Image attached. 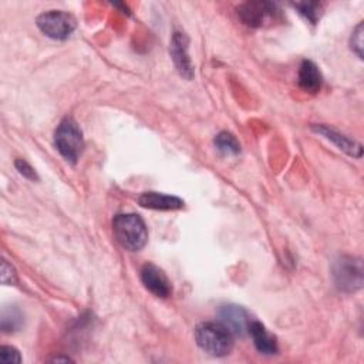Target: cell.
<instances>
[{
	"label": "cell",
	"instance_id": "14",
	"mask_svg": "<svg viewBox=\"0 0 364 364\" xmlns=\"http://www.w3.org/2000/svg\"><path fill=\"white\" fill-rule=\"evenodd\" d=\"M215 146L223 152V154H228V155H237L240 152V144L239 141L228 131H222L219 132L215 139Z\"/></svg>",
	"mask_w": 364,
	"mask_h": 364
},
{
	"label": "cell",
	"instance_id": "13",
	"mask_svg": "<svg viewBox=\"0 0 364 364\" xmlns=\"http://www.w3.org/2000/svg\"><path fill=\"white\" fill-rule=\"evenodd\" d=\"M323 77L318 67L310 61L304 60L299 70V85L307 92H317L321 88Z\"/></svg>",
	"mask_w": 364,
	"mask_h": 364
},
{
	"label": "cell",
	"instance_id": "20",
	"mask_svg": "<svg viewBox=\"0 0 364 364\" xmlns=\"http://www.w3.org/2000/svg\"><path fill=\"white\" fill-rule=\"evenodd\" d=\"M16 168H17V171L24 176V178H27V179H37V175H36V171L33 169V166L28 164V162H26L24 159H17L16 161Z\"/></svg>",
	"mask_w": 364,
	"mask_h": 364
},
{
	"label": "cell",
	"instance_id": "1",
	"mask_svg": "<svg viewBox=\"0 0 364 364\" xmlns=\"http://www.w3.org/2000/svg\"><path fill=\"white\" fill-rule=\"evenodd\" d=\"M199 348L213 357L228 355L233 348V334L220 321L199 323L195 328Z\"/></svg>",
	"mask_w": 364,
	"mask_h": 364
},
{
	"label": "cell",
	"instance_id": "21",
	"mask_svg": "<svg viewBox=\"0 0 364 364\" xmlns=\"http://www.w3.org/2000/svg\"><path fill=\"white\" fill-rule=\"evenodd\" d=\"M53 361H57V363L58 361H71V358H68V357H64V358L63 357H55Z\"/></svg>",
	"mask_w": 364,
	"mask_h": 364
},
{
	"label": "cell",
	"instance_id": "8",
	"mask_svg": "<svg viewBox=\"0 0 364 364\" xmlns=\"http://www.w3.org/2000/svg\"><path fill=\"white\" fill-rule=\"evenodd\" d=\"M218 316H219V321L233 336L245 337L246 334H249V326H250L252 320L243 307L236 306V304L222 306Z\"/></svg>",
	"mask_w": 364,
	"mask_h": 364
},
{
	"label": "cell",
	"instance_id": "18",
	"mask_svg": "<svg viewBox=\"0 0 364 364\" xmlns=\"http://www.w3.org/2000/svg\"><path fill=\"white\" fill-rule=\"evenodd\" d=\"M363 23H360L357 27H355V30L353 31V36H351V40H350V44H351V50L360 57V58H363V44H364V41H363Z\"/></svg>",
	"mask_w": 364,
	"mask_h": 364
},
{
	"label": "cell",
	"instance_id": "9",
	"mask_svg": "<svg viewBox=\"0 0 364 364\" xmlns=\"http://www.w3.org/2000/svg\"><path fill=\"white\" fill-rule=\"evenodd\" d=\"M141 280L148 291H151L154 296L165 299L171 294L172 286L168 280L166 274L155 264L146 263L141 270Z\"/></svg>",
	"mask_w": 364,
	"mask_h": 364
},
{
	"label": "cell",
	"instance_id": "7",
	"mask_svg": "<svg viewBox=\"0 0 364 364\" xmlns=\"http://www.w3.org/2000/svg\"><path fill=\"white\" fill-rule=\"evenodd\" d=\"M189 47V38L183 31H175L171 40L169 53L172 57V61L178 70V73L186 78L192 80L193 77V65L188 53Z\"/></svg>",
	"mask_w": 364,
	"mask_h": 364
},
{
	"label": "cell",
	"instance_id": "3",
	"mask_svg": "<svg viewBox=\"0 0 364 364\" xmlns=\"http://www.w3.org/2000/svg\"><path fill=\"white\" fill-rule=\"evenodd\" d=\"M54 144L65 161L71 164L78 161L84 149V138L78 124L73 118H64L58 124L54 132Z\"/></svg>",
	"mask_w": 364,
	"mask_h": 364
},
{
	"label": "cell",
	"instance_id": "19",
	"mask_svg": "<svg viewBox=\"0 0 364 364\" xmlns=\"http://www.w3.org/2000/svg\"><path fill=\"white\" fill-rule=\"evenodd\" d=\"M16 282H17V276L13 266L9 264L6 260H1V283L14 284Z\"/></svg>",
	"mask_w": 364,
	"mask_h": 364
},
{
	"label": "cell",
	"instance_id": "17",
	"mask_svg": "<svg viewBox=\"0 0 364 364\" xmlns=\"http://www.w3.org/2000/svg\"><path fill=\"white\" fill-rule=\"evenodd\" d=\"M21 355L18 350L10 346H1L0 347V363L3 364H13V363H20Z\"/></svg>",
	"mask_w": 364,
	"mask_h": 364
},
{
	"label": "cell",
	"instance_id": "6",
	"mask_svg": "<svg viewBox=\"0 0 364 364\" xmlns=\"http://www.w3.org/2000/svg\"><path fill=\"white\" fill-rule=\"evenodd\" d=\"M239 18L249 27H262L279 17V9L270 1H246L236 7Z\"/></svg>",
	"mask_w": 364,
	"mask_h": 364
},
{
	"label": "cell",
	"instance_id": "11",
	"mask_svg": "<svg viewBox=\"0 0 364 364\" xmlns=\"http://www.w3.org/2000/svg\"><path fill=\"white\" fill-rule=\"evenodd\" d=\"M313 129L323 135L326 139L331 141L338 149L344 151L346 154L351 155V156H355V158H360L361 156V152H363V148L358 142L355 141H351L348 136L340 134L338 131L327 127V125H313Z\"/></svg>",
	"mask_w": 364,
	"mask_h": 364
},
{
	"label": "cell",
	"instance_id": "2",
	"mask_svg": "<svg viewBox=\"0 0 364 364\" xmlns=\"http://www.w3.org/2000/svg\"><path fill=\"white\" fill-rule=\"evenodd\" d=\"M112 232L117 242L127 250L138 252L148 242L145 222L135 213H119L112 220Z\"/></svg>",
	"mask_w": 364,
	"mask_h": 364
},
{
	"label": "cell",
	"instance_id": "5",
	"mask_svg": "<svg viewBox=\"0 0 364 364\" xmlns=\"http://www.w3.org/2000/svg\"><path fill=\"white\" fill-rule=\"evenodd\" d=\"M36 24L47 37L53 40H65L75 30L77 20L70 13L61 10H50L41 13L37 17Z\"/></svg>",
	"mask_w": 364,
	"mask_h": 364
},
{
	"label": "cell",
	"instance_id": "15",
	"mask_svg": "<svg viewBox=\"0 0 364 364\" xmlns=\"http://www.w3.org/2000/svg\"><path fill=\"white\" fill-rule=\"evenodd\" d=\"M23 324V316L16 307H9L4 309L1 313V330L4 333H11L16 331L21 327Z\"/></svg>",
	"mask_w": 364,
	"mask_h": 364
},
{
	"label": "cell",
	"instance_id": "10",
	"mask_svg": "<svg viewBox=\"0 0 364 364\" xmlns=\"http://www.w3.org/2000/svg\"><path fill=\"white\" fill-rule=\"evenodd\" d=\"M139 205L146 209L155 210H176L183 208V200L173 195H165L159 192H144L139 199Z\"/></svg>",
	"mask_w": 364,
	"mask_h": 364
},
{
	"label": "cell",
	"instance_id": "16",
	"mask_svg": "<svg viewBox=\"0 0 364 364\" xmlns=\"http://www.w3.org/2000/svg\"><path fill=\"white\" fill-rule=\"evenodd\" d=\"M296 9H299V13L303 14L309 21L316 23L320 14V4L318 3H297L294 4Z\"/></svg>",
	"mask_w": 364,
	"mask_h": 364
},
{
	"label": "cell",
	"instance_id": "4",
	"mask_svg": "<svg viewBox=\"0 0 364 364\" xmlns=\"http://www.w3.org/2000/svg\"><path fill=\"white\" fill-rule=\"evenodd\" d=\"M333 277L341 291H355L363 286V263L354 256H341L334 262Z\"/></svg>",
	"mask_w": 364,
	"mask_h": 364
},
{
	"label": "cell",
	"instance_id": "12",
	"mask_svg": "<svg viewBox=\"0 0 364 364\" xmlns=\"http://www.w3.org/2000/svg\"><path fill=\"white\" fill-rule=\"evenodd\" d=\"M249 334L259 353L264 355H273L277 353L276 337L270 334L262 323L252 321L249 326Z\"/></svg>",
	"mask_w": 364,
	"mask_h": 364
}]
</instances>
